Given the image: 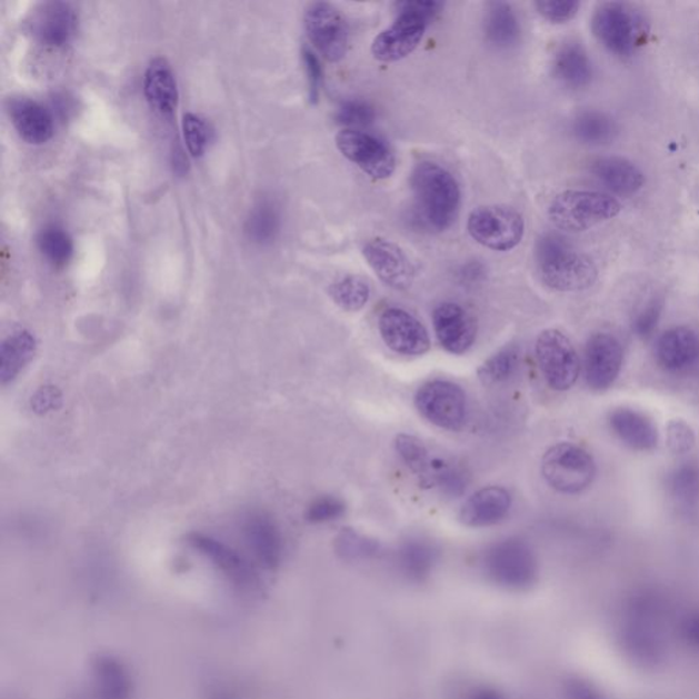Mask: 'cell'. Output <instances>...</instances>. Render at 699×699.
<instances>
[{
    "label": "cell",
    "mask_w": 699,
    "mask_h": 699,
    "mask_svg": "<svg viewBox=\"0 0 699 699\" xmlns=\"http://www.w3.org/2000/svg\"><path fill=\"white\" fill-rule=\"evenodd\" d=\"M396 450L403 463L420 478L421 486L427 487L433 459L430 457L428 447L416 436L400 433L396 439Z\"/></svg>",
    "instance_id": "obj_34"
},
{
    "label": "cell",
    "mask_w": 699,
    "mask_h": 699,
    "mask_svg": "<svg viewBox=\"0 0 699 699\" xmlns=\"http://www.w3.org/2000/svg\"><path fill=\"white\" fill-rule=\"evenodd\" d=\"M362 254L376 277L391 289L403 291L413 284L416 278L413 262L405 250L390 239H369L363 244Z\"/></svg>",
    "instance_id": "obj_15"
},
{
    "label": "cell",
    "mask_w": 699,
    "mask_h": 699,
    "mask_svg": "<svg viewBox=\"0 0 699 699\" xmlns=\"http://www.w3.org/2000/svg\"><path fill=\"white\" fill-rule=\"evenodd\" d=\"M38 342L31 332L18 331L3 340L0 348V379L3 385L13 381L21 370L31 362Z\"/></svg>",
    "instance_id": "obj_29"
},
{
    "label": "cell",
    "mask_w": 699,
    "mask_h": 699,
    "mask_svg": "<svg viewBox=\"0 0 699 699\" xmlns=\"http://www.w3.org/2000/svg\"><path fill=\"white\" fill-rule=\"evenodd\" d=\"M303 27L310 43L328 62L342 61L349 50V27L344 17L328 2L310 3L304 10Z\"/></svg>",
    "instance_id": "obj_10"
},
{
    "label": "cell",
    "mask_w": 699,
    "mask_h": 699,
    "mask_svg": "<svg viewBox=\"0 0 699 699\" xmlns=\"http://www.w3.org/2000/svg\"><path fill=\"white\" fill-rule=\"evenodd\" d=\"M143 93L149 106L161 116L169 117L178 106V86L174 71L166 58H154L143 76Z\"/></svg>",
    "instance_id": "obj_22"
},
{
    "label": "cell",
    "mask_w": 699,
    "mask_h": 699,
    "mask_svg": "<svg viewBox=\"0 0 699 699\" xmlns=\"http://www.w3.org/2000/svg\"><path fill=\"white\" fill-rule=\"evenodd\" d=\"M483 566L495 582L512 589L529 587L537 572L530 547L516 539L493 543L483 558Z\"/></svg>",
    "instance_id": "obj_12"
},
{
    "label": "cell",
    "mask_w": 699,
    "mask_h": 699,
    "mask_svg": "<svg viewBox=\"0 0 699 699\" xmlns=\"http://www.w3.org/2000/svg\"><path fill=\"white\" fill-rule=\"evenodd\" d=\"M182 128L191 157H202L209 143V128L204 119L193 112L184 113Z\"/></svg>",
    "instance_id": "obj_41"
},
{
    "label": "cell",
    "mask_w": 699,
    "mask_h": 699,
    "mask_svg": "<svg viewBox=\"0 0 699 699\" xmlns=\"http://www.w3.org/2000/svg\"><path fill=\"white\" fill-rule=\"evenodd\" d=\"M537 361L548 386L555 391H569L576 385L581 362L569 337L559 330H546L536 342Z\"/></svg>",
    "instance_id": "obj_9"
},
{
    "label": "cell",
    "mask_w": 699,
    "mask_h": 699,
    "mask_svg": "<svg viewBox=\"0 0 699 699\" xmlns=\"http://www.w3.org/2000/svg\"><path fill=\"white\" fill-rule=\"evenodd\" d=\"M541 473L555 491L577 495L587 491L593 483L597 466L595 458L583 447L559 443L543 453Z\"/></svg>",
    "instance_id": "obj_6"
},
{
    "label": "cell",
    "mask_w": 699,
    "mask_h": 699,
    "mask_svg": "<svg viewBox=\"0 0 699 699\" xmlns=\"http://www.w3.org/2000/svg\"><path fill=\"white\" fill-rule=\"evenodd\" d=\"M302 62L304 68V74L308 80L309 100L312 104H318L321 96L322 82H324V74H322V66L318 56L312 48H302Z\"/></svg>",
    "instance_id": "obj_44"
},
{
    "label": "cell",
    "mask_w": 699,
    "mask_h": 699,
    "mask_svg": "<svg viewBox=\"0 0 699 699\" xmlns=\"http://www.w3.org/2000/svg\"><path fill=\"white\" fill-rule=\"evenodd\" d=\"M379 331L385 343L397 355L423 356L430 349L426 326L408 310L387 308L379 318Z\"/></svg>",
    "instance_id": "obj_14"
},
{
    "label": "cell",
    "mask_w": 699,
    "mask_h": 699,
    "mask_svg": "<svg viewBox=\"0 0 699 699\" xmlns=\"http://www.w3.org/2000/svg\"><path fill=\"white\" fill-rule=\"evenodd\" d=\"M512 498L503 487H487L465 501L459 518L469 528H489L509 516Z\"/></svg>",
    "instance_id": "obj_19"
},
{
    "label": "cell",
    "mask_w": 699,
    "mask_h": 699,
    "mask_svg": "<svg viewBox=\"0 0 699 699\" xmlns=\"http://www.w3.org/2000/svg\"><path fill=\"white\" fill-rule=\"evenodd\" d=\"M662 310H665V300L661 297H652L638 309L635 318H632L631 330L638 338L648 339L652 337L657 326H659Z\"/></svg>",
    "instance_id": "obj_40"
},
{
    "label": "cell",
    "mask_w": 699,
    "mask_h": 699,
    "mask_svg": "<svg viewBox=\"0 0 699 699\" xmlns=\"http://www.w3.org/2000/svg\"><path fill=\"white\" fill-rule=\"evenodd\" d=\"M536 261L542 283L553 291H585L599 278L595 261L558 236L547 234L539 239Z\"/></svg>",
    "instance_id": "obj_2"
},
{
    "label": "cell",
    "mask_w": 699,
    "mask_h": 699,
    "mask_svg": "<svg viewBox=\"0 0 699 699\" xmlns=\"http://www.w3.org/2000/svg\"><path fill=\"white\" fill-rule=\"evenodd\" d=\"M189 543L196 551L211 560L238 587L253 585L256 577L252 567L248 565V561L241 555L232 551L224 543L213 540L211 537L197 533L189 537Z\"/></svg>",
    "instance_id": "obj_23"
},
{
    "label": "cell",
    "mask_w": 699,
    "mask_h": 699,
    "mask_svg": "<svg viewBox=\"0 0 699 699\" xmlns=\"http://www.w3.org/2000/svg\"><path fill=\"white\" fill-rule=\"evenodd\" d=\"M649 22L641 10L629 3L602 2L591 16V32L615 57L631 58L647 43Z\"/></svg>",
    "instance_id": "obj_4"
},
{
    "label": "cell",
    "mask_w": 699,
    "mask_h": 699,
    "mask_svg": "<svg viewBox=\"0 0 699 699\" xmlns=\"http://www.w3.org/2000/svg\"><path fill=\"white\" fill-rule=\"evenodd\" d=\"M459 277H461L462 282L478 283L486 277V270H483V266L480 262L473 261L462 268Z\"/></svg>",
    "instance_id": "obj_48"
},
{
    "label": "cell",
    "mask_w": 699,
    "mask_h": 699,
    "mask_svg": "<svg viewBox=\"0 0 699 699\" xmlns=\"http://www.w3.org/2000/svg\"><path fill=\"white\" fill-rule=\"evenodd\" d=\"M445 4L432 0H408L397 3V18L390 27L376 36L372 56L380 62L402 61L420 46L428 26L441 13Z\"/></svg>",
    "instance_id": "obj_3"
},
{
    "label": "cell",
    "mask_w": 699,
    "mask_h": 699,
    "mask_svg": "<svg viewBox=\"0 0 699 699\" xmlns=\"http://www.w3.org/2000/svg\"><path fill=\"white\" fill-rule=\"evenodd\" d=\"M573 139L590 147L608 146L619 133L617 121L600 110H583L571 122Z\"/></svg>",
    "instance_id": "obj_28"
},
{
    "label": "cell",
    "mask_w": 699,
    "mask_h": 699,
    "mask_svg": "<svg viewBox=\"0 0 699 699\" xmlns=\"http://www.w3.org/2000/svg\"><path fill=\"white\" fill-rule=\"evenodd\" d=\"M552 70L558 81L570 89L587 88L593 80V63L589 53L573 40L559 46L553 56Z\"/></svg>",
    "instance_id": "obj_25"
},
{
    "label": "cell",
    "mask_w": 699,
    "mask_h": 699,
    "mask_svg": "<svg viewBox=\"0 0 699 699\" xmlns=\"http://www.w3.org/2000/svg\"><path fill=\"white\" fill-rule=\"evenodd\" d=\"M475 699H500L498 695L495 692L483 691L481 695H478Z\"/></svg>",
    "instance_id": "obj_50"
},
{
    "label": "cell",
    "mask_w": 699,
    "mask_h": 699,
    "mask_svg": "<svg viewBox=\"0 0 699 699\" xmlns=\"http://www.w3.org/2000/svg\"><path fill=\"white\" fill-rule=\"evenodd\" d=\"M375 119V107L362 99L343 100L334 113V121L342 124L344 129L361 130L372 124Z\"/></svg>",
    "instance_id": "obj_38"
},
{
    "label": "cell",
    "mask_w": 699,
    "mask_h": 699,
    "mask_svg": "<svg viewBox=\"0 0 699 699\" xmlns=\"http://www.w3.org/2000/svg\"><path fill=\"white\" fill-rule=\"evenodd\" d=\"M468 483V471L461 465L445 458L433 457L427 488L436 487L450 498H459L465 493Z\"/></svg>",
    "instance_id": "obj_32"
},
{
    "label": "cell",
    "mask_w": 699,
    "mask_h": 699,
    "mask_svg": "<svg viewBox=\"0 0 699 699\" xmlns=\"http://www.w3.org/2000/svg\"><path fill=\"white\" fill-rule=\"evenodd\" d=\"M96 680L101 699H127L129 680L123 669L110 660L99 662L96 667Z\"/></svg>",
    "instance_id": "obj_37"
},
{
    "label": "cell",
    "mask_w": 699,
    "mask_h": 699,
    "mask_svg": "<svg viewBox=\"0 0 699 699\" xmlns=\"http://www.w3.org/2000/svg\"><path fill=\"white\" fill-rule=\"evenodd\" d=\"M417 223L429 231H447L461 211L462 191L457 178L433 161L418 163L410 177Z\"/></svg>",
    "instance_id": "obj_1"
},
{
    "label": "cell",
    "mask_w": 699,
    "mask_h": 699,
    "mask_svg": "<svg viewBox=\"0 0 699 699\" xmlns=\"http://www.w3.org/2000/svg\"><path fill=\"white\" fill-rule=\"evenodd\" d=\"M338 549L344 557H369L379 549V543L367 539L357 531L344 529L338 537Z\"/></svg>",
    "instance_id": "obj_43"
},
{
    "label": "cell",
    "mask_w": 699,
    "mask_h": 699,
    "mask_svg": "<svg viewBox=\"0 0 699 699\" xmlns=\"http://www.w3.org/2000/svg\"><path fill=\"white\" fill-rule=\"evenodd\" d=\"M483 33L496 50L507 51L517 47L521 41L522 28L512 6L503 2L489 3L483 20Z\"/></svg>",
    "instance_id": "obj_27"
},
{
    "label": "cell",
    "mask_w": 699,
    "mask_h": 699,
    "mask_svg": "<svg viewBox=\"0 0 699 699\" xmlns=\"http://www.w3.org/2000/svg\"><path fill=\"white\" fill-rule=\"evenodd\" d=\"M337 147L363 174L382 181L397 170V158L387 143L363 130L343 129L337 134Z\"/></svg>",
    "instance_id": "obj_11"
},
{
    "label": "cell",
    "mask_w": 699,
    "mask_h": 699,
    "mask_svg": "<svg viewBox=\"0 0 699 699\" xmlns=\"http://www.w3.org/2000/svg\"><path fill=\"white\" fill-rule=\"evenodd\" d=\"M416 408L433 426L459 432L468 421V397L461 386L448 380H432L418 388Z\"/></svg>",
    "instance_id": "obj_8"
},
{
    "label": "cell",
    "mask_w": 699,
    "mask_h": 699,
    "mask_svg": "<svg viewBox=\"0 0 699 699\" xmlns=\"http://www.w3.org/2000/svg\"><path fill=\"white\" fill-rule=\"evenodd\" d=\"M623 367V348L617 337L608 332L591 334L585 348L583 372L593 391H606L618 380Z\"/></svg>",
    "instance_id": "obj_13"
},
{
    "label": "cell",
    "mask_w": 699,
    "mask_h": 699,
    "mask_svg": "<svg viewBox=\"0 0 699 699\" xmlns=\"http://www.w3.org/2000/svg\"><path fill=\"white\" fill-rule=\"evenodd\" d=\"M172 158H174V161H172V163H174V170L178 174H183V172L188 170V160L184 158L182 149L179 148L178 151L172 154Z\"/></svg>",
    "instance_id": "obj_49"
},
{
    "label": "cell",
    "mask_w": 699,
    "mask_h": 699,
    "mask_svg": "<svg viewBox=\"0 0 699 699\" xmlns=\"http://www.w3.org/2000/svg\"><path fill=\"white\" fill-rule=\"evenodd\" d=\"M537 11L551 23H567L577 17L581 3L579 2H536Z\"/></svg>",
    "instance_id": "obj_46"
},
{
    "label": "cell",
    "mask_w": 699,
    "mask_h": 699,
    "mask_svg": "<svg viewBox=\"0 0 699 699\" xmlns=\"http://www.w3.org/2000/svg\"><path fill=\"white\" fill-rule=\"evenodd\" d=\"M244 231L250 241L259 244H267L274 241L280 231V212L270 200L257 202L250 211Z\"/></svg>",
    "instance_id": "obj_31"
},
{
    "label": "cell",
    "mask_w": 699,
    "mask_h": 699,
    "mask_svg": "<svg viewBox=\"0 0 699 699\" xmlns=\"http://www.w3.org/2000/svg\"><path fill=\"white\" fill-rule=\"evenodd\" d=\"M27 23L29 33L40 44L62 48L73 40L79 17L69 3L46 2L34 8Z\"/></svg>",
    "instance_id": "obj_16"
},
{
    "label": "cell",
    "mask_w": 699,
    "mask_h": 699,
    "mask_svg": "<svg viewBox=\"0 0 699 699\" xmlns=\"http://www.w3.org/2000/svg\"><path fill=\"white\" fill-rule=\"evenodd\" d=\"M667 445L678 456L690 452L696 446L695 430L683 420H672L667 427Z\"/></svg>",
    "instance_id": "obj_45"
},
{
    "label": "cell",
    "mask_w": 699,
    "mask_h": 699,
    "mask_svg": "<svg viewBox=\"0 0 699 699\" xmlns=\"http://www.w3.org/2000/svg\"><path fill=\"white\" fill-rule=\"evenodd\" d=\"M590 174L619 196L637 194L643 188L645 176L632 161L619 157L599 158L591 161Z\"/></svg>",
    "instance_id": "obj_24"
},
{
    "label": "cell",
    "mask_w": 699,
    "mask_h": 699,
    "mask_svg": "<svg viewBox=\"0 0 699 699\" xmlns=\"http://www.w3.org/2000/svg\"><path fill=\"white\" fill-rule=\"evenodd\" d=\"M620 201L595 190H565L553 197L548 217L557 229L583 232L609 222L621 212Z\"/></svg>",
    "instance_id": "obj_5"
},
{
    "label": "cell",
    "mask_w": 699,
    "mask_h": 699,
    "mask_svg": "<svg viewBox=\"0 0 699 699\" xmlns=\"http://www.w3.org/2000/svg\"><path fill=\"white\" fill-rule=\"evenodd\" d=\"M61 400L62 396L57 387H43L32 397V409L36 413L44 415L48 411L58 409Z\"/></svg>",
    "instance_id": "obj_47"
},
{
    "label": "cell",
    "mask_w": 699,
    "mask_h": 699,
    "mask_svg": "<svg viewBox=\"0 0 699 699\" xmlns=\"http://www.w3.org/2000/svg\"><path fill=\"white\" fill-rule=\"evenodd\" d=\"M522 213L509 206H482L468 218V232L481 247L493 252H510L525 237Z\"/></svg>",
    "instance_id": "obj_7"
},
{
    "label": "cell",
    "mask_w": 699,
    "mask_h": 699,
    "mask_svg": "<svg viewBox=\"0 0 699 699\" xmlns=\"http://www.w3.org/2000/svg\"><path fill=\"white\" fill-rule=\"evenodd\" d=\"M656 358L667 372H686L699 361V334L686 326L671 328L657 340Z\"/></svg>",
    "instance_id": "obj_18"
},
{
    "label": "cell",
    "mask_w": 699,
    "mask_h": 699,
    "mask_svg": "<svg viewBox=\"0 0 699 699\" xmlns=\"http://www.w3.org/2000/svg\"><path fill=\"white\" fill-rule=\"evenodd\" d=\"M346 513V505L342 499L334 498V496H322V498L316 499L307 510V521L310 523H328L338 521Z\"/></svg>",
    "instance_id": "obj_42"
},
{
    "label": "cell",
    "mask_w": 699,
    "mask_h": 699,
    "mask_svg": "<svg viewBox=\"0 0 699 699\" xmlns=\"http://www.w3.org/2000/svg\"><path fill=\"white\" fill-rule=\"evenodd\" d=\"M400 559L411 576L422 577L433 565L435 549L426 541L411 540L405 543Z\"/></svg>",
    "instance_id": "obj_39"
},
{
    "label": "cell",
    "mask_w": 699,
    "mask_h": 699,
    "mask_svg": "<svg viewBox=\"0 0 699 699\" xmlns=\"http://www.w3.org/2000/svg\"><path fill=\"white\" fill-rule=\"evenodd\" d=\"M244 536L254 557L267 569H274L282 558V537L277 525L264 513H252L244 523Z\"/></svg>",
    "instance_id": "obj_26"
},
{
    "label": "cell",
    "mask_w": 699,
    "mask_h": 699,
    "mask_svg": "<svg viewBox=\"0 0 699 699\" xmlns=\"http://www.w3.org/2000/svg\"><path fill=\"white\" fill-rule=\"evenodd\" d=\"M38 247L46 260L57 268L68 266L74 253L73 239L56 224L47 226L39 232Z\"/></svg>",
    "instance_id": "obj_33"
},
{
    "label": "cell",
    "mask_w": 699,
    "mask_h": 699,
    "mask_svg": "<svg viewBox=\"0 0 699 699\" xmlns=\"http://www.w3.org/2000/svg\"><path fill=\"white\" fill-rule=\"evenodd\" d=\"M328 292L332 301L344 312H360L367 307L372 296V287L366 278L348 274L333 282Z\"/></svg>",
    "instance_id": "obj_30"
},
{
    "label": "cell",
    "mask_w": 699,
    "mask_h": 699,
    "mask_svg": "<svg viewBox=\"0 0 699 699\" xmlns=\"http://www.w3.org/2000/svg\"><path fill=\"white\" fill-rule=\"evenodd\" d=\"M519 361H521V356H519L517 346H506L505 349L496 352L483 363L478 375H480L483 385H500V382H505L516 375Z\"/></svg>",
    "instance_id": "obj_35"
},
{
    "label": "cell",
    "mask_w": 699,
    "mask_h": 699,
    "mask_svg": "<svg viewBox=\"0 0 699 699\" xmlns=\"http://www.w3.org/2000/svg\"><path fill=\"white\" fill-rule=\"evenodd\" d=\"M609 426L621 443L636 451H652L659 445V430L652 418L631 408H618L609 415Z\"/></svg>",
    "instance_id": "obj_20"
},
{
    "label": "cell",
    "mask_w": 699,
    "mask_h": 699,
    "mask_svg": "<svg viewBox=\"0 0 699 699\" xmlns=\"http://www.w3.org/2000/svg\"><path fill=\"white\" fill-rule=\"evenodd\" d=\"M433 328L441 348L453 356L468 352L476 342L477 322L456 302H443L433 310Z\"/></svg>",
    "instance_id": "obj_17"
},
{
    "label": "cell",
    "mask_w": 699,
    "mask_h": 699,
    "mask_svg": "<svg viewBox=\"0 0 699 699\" xmlns=\"http://www.w3.org/2000/svg\"><path fill=\"white\" fill-rule=\"evenodd\" d=\"M11 123L23 141L40 146L53 134V118L44 106L32 99L18 98L9 101Z\"/></svg>",
    "instance_id": "obj_21"
},
{
    "label": "cell",
    "mask_w": 699,
    "mask_h": 699,
    "mask_svg": "<svg viewBox=\"0 0 699 699\" xmlns=\"http://www.w3.org/2000/svg\"><path fill=\"white\" fill-rule=\"evenodd\" d=\"M668 489L680 505H696L699 499V465L685 462L668 476Z\"/></svg>",
    "instance_id": "obj_36"
}]
</instances>
